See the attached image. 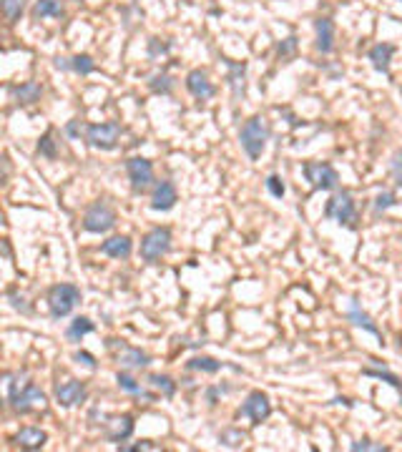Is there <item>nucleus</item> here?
Returning <instances> with one entry per match:
<instances>
[{
  "instance_id": "nucleus-1",
  "label": "nucleus",
  "mask_w": 402,
  "mask_h": 452,
  "mask_svg": "<svg viewBox=\"0 0 402 452\" xmlns=\"http://www.w3.org/2000/svg\"><path fill=\"white\" fill-rule=\"evenodd\" d=\"M267 138H269V126H267L264 118H259V116H252V118L241 126V133H239V141H241V149L247 151V156L252 161H257L262 156L267 146Z\"/></svg>"
},
{
  "instance_id": "nucleus-2",
  "label": "nucleus",
  "mask_w": 402,
  "mask_h": 452,
  "mask_svg": "<svg viewBox=\"0 0 402 452\" xmlns=\"http://www.w3.org/2000/svg\"><path fill=\"white\" fill-rule=\"evenodd\" d=\"M80 302V289L75 284H56L48 292V310H51L53 319H63L75 310V304Z\"/></svg>"
},
{
  "instance_id": "nucleus-3",
  "label": "nucleus",
  "mask_w": 402,
  "mask_h": 452,
  "mask_svg": "<svg viewBox=\"0 0 402 452\" xmlns=\"http://www.w3.org/2000/svg\"><path fill=\"white\" fill-rule=\"evenodd\" d=\"M171 249V231L166 226H156L141 239V257L146 262H156Z\"/></svg>"
},
{
  "instance_id": "nucleus-4",
  "label": "nucleus",
  "mask_w": 402,
  "mask_h": 452,
  "mask_svg": "<svg viewBox=\"0 0 402 452\" xmlns=\"http://www.w3.org/2000/svg\"><path fill=\"white\" fill-rule=\"evenodd\" d=\"M324 214H327V219H332V221L352 226L355 219H357V212H355V201H352L350 191H337V194L327 201Z\"/></svg>"
},
{
  "instance_id": "nucleus-5",
  "label": "nucleus",
  "mask_w": 402,
  "mask_h": 452,
  "mask_svg": "<svg viewBox=\"0 0 402 452\" xmlns=\"http://www.w3.org/2000/svg\"><path fill=\"white\" fill-rule=\"evenodd\" d=\"M114 224H116V214L106 201H96L86 212V216H83V229L91 231V234H104V231L114 229Z\"/></svg>"
},
{
  "instance_id": "nucleus-6",
  "label": "nucleus",
  "mask_w": 402,
  "mask_h": 452,
  "mask_svg": "<svg viewBox=\"0 0 402 452\" xmlns=\"http://www.w3.org/2000/svg\"><path fill=\"white\" fill-rule=\"evenodd\" d=\"M8 402H11V407L16 410V413L28 415V413H38V410H46L48 400L33 382H28L20 392H18V395L8 397Z\"/></svg>"
},
{
  "instance_id": "nucleus-7",
  "label": "nucleus",
  "mask_w": 402,
  "mask_h": 452,
  "mask_svg": "<svg viewBox=\"0 0 402 452\" xmlns=\"http://www.w3.org/2000/svg\"><path fill=\"white\" fill-rule=\"evenodd\" d=\"M305 178L310 181V186L312 189H324V191H329V189H337V181H339V176H337V171H334V166H329V164H305Z\"/></svg>"
},
{
  "instance_id": "nucleus-8",
  "label": "nucleus",
  "mask_w": 402,
  "mask_h": 452,
  "mask_svg": "<svg viewBox=\"0 0 402 452\" xmlns=\"http://www.w3.org/2000/svg\"><path fill=\"white\" fill-rule=\"evenodd\" d=\"M118 136H121L118 123H96V126H88V131H86L88 143H91L93 149H101V151L116 149Z\"/></svg>"
},
{
  "instance_id": "nucleus-9",
  "label": "nucleus",
  "mask_w": 402,
  "mask_h": 452,
  "mask_svg": "<svg viewBox=\"0 0 402 452\" xmlns=\"http://www.w3.org/2000/svg\"><path fill=\"white\" fill-rule=\"evenodd\" d=\"M126 171H128V178H131V189L136 191V194L146 191L151 186V181H154V166H151L149 159H141V156L128 161Z\"/></svg>"
},
{
  "instance_id": "nucleus-10",
  "label": "nucleus",
  "mask_w": 402,
  "mask_h": 452,
  "mask_svg": "<svg viewBox=\"0 0 402 452\" xmlns=\"http://www.w3.org/2000/svg\"><path fill=\"white\" fill-rule=\"evenodd\" d=\"M239 415H244V417H249L254 424L264 422V420L272 415L269 397H267L264 392H252V395L247 397V402H244V407H241V410H239Z\"/></svg>"
},
{
  "instance_id": "nucleus-11",
  "label": "nucleus",
  "mask_w": 402,
  "mask_h": 452,
  "mask_svg": "<svg viewBox=\"0 0 402 452\" xmlns=\"http://www.w3.org/2000/svg\"><path fill=\"white\" fill-rule=\"evenodd\" d=\"M83 397H86V384L78 382V379H68V382L56 387V400H58V405H63V407L80 405Z\"/></svg>"
},
{
  "instance_id": "nucleus-12",
  "label": "nucleus",
  "mask_w": 402,
  "mask_h": 452,
  "mask_svg": "<svg viewBox=\"0 0 402 452\" xmlns=\"http://www.w3.org/2000/svg\"><path fill=\"white\" fill-rule=\"evenodd\" d=\"M176 204V186L171 181H161L154 189V199H151V209L154 212H169Z\"/></svg>"
},
{
  "instance_id": "nucleus-13",
  "label": "nucleus",
  "mask_w": 402,
  "mask_h": 452,
  "mask_svg": "<svg viewBox=\"0 0 402 452\" xmlns=\"http://www.w3.org/2000/svg\"><path fill=\"white\" fill-rule=\"evenodd\" d=\"M186 88H189L191 96L201 98V101H204V98H212L214 93H217V88L209 83L204 71H191V73L186 75Z\"/></svg>"
},
{
  "instance_id": "nucleus-14",
  "label": "nucleus",
  "mask_w": 402,
  "mask_h": 452,
  "mask_svg": "<svg viewBox=\"0 0 402 452\" xmlns=\"http://www.w3.org/2000/svg\"><path fill=\"white\" fill-rule=\"evenodd\" d=\"M131 435H133V420L128 417V415H123V417H111L109 422H106V437H109L111 442H123Z\"/></svg>"
},
{
  "instance_id": "nucleus-15",
  "label": "nucleus",
  "mask_w": 402,
  "mask_h": 452,
  "mask_svg": "<svg viewBox=\"0 0 402 452\" xmlns=\"http://www.w3.org/2000/svg\"><path fill=\"white\" fill-rule=\"evenodd\" d=\"M109 344H116V347H118V360L123 362V365H128V367H149L151 365L149 355H144L141 349L126 347V344H121L118 339H109Z\"/></svg>"
},
{
  "instance_id": "nucleus-16",
  "label": "nucleus",
  "mask_w": 402,
  "mask_h": 452,
  "mask_svg": "<svg viewBox=\"0 0 402 452\" xmlns=\"http://www.w3.org/2000/svg\"><path fill=\"white\" fill-rule=\"evenodd\" d=\"M315 30H317V51L319 53H332L334 48V25L327 18H319L315 20Z\"/></svg>"
},
{
  "instance_id": "nucleus-17",
  "label": "nucleus",
  "mask_w": 402,
  "mask_h": 452,
  "mask_svg": "<svg viewBox=\"0 0 402 452\" xmlns=\"http://www.w3.org/2000/svg\"><path fill=\"white\" fill-rule=\"evenodd\" d=\"M131 239L128 236H111L109 241H104L101 244V252L106 254V257H114V259H128L131 257Z\"/></svg>"
},
{
  "instance_id": "nucleus-18",
  "label": "nucleus",
  "mask_w": 402,
  "mask_h": 452,
  "mask_svg": "<svg viewBox=\"0 0 402 452\" xmlns=\"http://www.w3.org/2000/svg\"><path fill=\"white\" fill-rule=\"evenodd\" d=\"M46 440H48V435L38 427H23L16 435V442L20 447H25V450H40V447L46 445Z\"/></svg>"
},
{
  "instance_id": "nucleus-19",
  "label": "nucleus",
  "mask_w": 402,
  "mask_h": 452,
  "mask_svg": "<svg viewBox=\"0 0 402 452\" xmlns=\"http://www.w3.org/2000/svg\"><path fill=\"white\" fill-rule=\"evenodd\" d=\"M392 53H395V46H392V43H377V46L370 48V61H372V66L377 71L387 73V71H390Z\"/></svg>"
},
{
  "instance_id": "nucleus-20",
  "label": "nucleus",
  "mask_w": 402,
  "mask_h": 452,
  "mask_svg": "<svg viewBox=\"0 0 402 452\" xmlns=\"http://www.w3.org/2000/svg\"><path fill=\"white\" fill-rule=\"evenodd\" d=\"M226 66H229L231 93H234V98H241V96H244V75H247V66H244V63H231V61H226Z\"/></svg>"
},
{
  "instance_id": "nucleus-21",
  "label": "nucleus",
  "mask_w": 402,
  "mask_h": 452,
  "mask_svg": "<svg viewBox=\"0 0 402 452\" xmlns=\"http://www.w3.org/2000/svg\"><path fill=\"white\" fill-rule=\"evenodd\" d=\"M93 329H96V324H93L88 317H75L73 322H71L68 332H66V337L71 339V342H80V339L86 337V334H91Z\"/></svg>"
},
{
  "instance_id": "nucleus-22",
  "label": "nucleus",
  "mask_w": 402,
  "mask_h": 452,
  "mask_svg": "<svg viewBox=\"0 0 402 452\" xmlns=\"http://www.w3.org/2000/svg\"><path fill=\"white\" fill-rule=\"evenodd\" d=\"M116 382H118V387L123 389V392H128V395L144 397V400H154V397H151L149 392H146V389H144V387H141V384L136 382V379H133V377H128L126 372H118V374H116Z\"/></svg>"
},
{
  "instance_id": "nucleus-23",
  "label": "nucleus",
  "mask_w": 402,
  "mask_h": 452,
  "mask_svg": "<svg viewBox=\"0 0 402 452\" xmlns=\"http://www.w3.org/2000/svg\"><path fill=\"white\" fill-rule=\"evenodd\" d=\"M347 319L352 322V324H357V326H362V329H367V332H372V334H379V329L372 324V319H370L365 312L360 310V304L357 302H352V307H350V312H347Z\"/></svg>"
},
{
  "instance_id": "nucleus-24",
  "label": "nucleus",
  "mask_w": 402,
  "mask_h": 452,
  "mask_svg": "<svg viewBox=\"0 0 402 452\" xmlns=\"http://www.w3.org/2000/svg\"><path fill=\"white\" fill-rule=\"evenodd\" d=\"M33 16L35 18H61L63 16V8L58 0H38L33 8Z\"/></svg>"
},
{
  "instance_id": "nucleus-25",
  "label": "nucleus",
  "mask_w": 402,
  "mask_h": 452,
  "mask_svg": "<svg viewBox=\"0 0 402 452\" xmlns=\"http://www.w3.org/2000/svg\"><path fill=\"white\" fill-rule=\"evenodd\" d=\"M13 96L18 98V104H35L40 98V86L38 83H23V86L13 88Z\"/></svg>"
},
{
  "instance_id": "nucleus-26",
  "label": "nucleus",
  "mask_w": 402,
  "mask_h": 452,
  "mask_svg": "<svg viewBox=\"0 0 402 452\" xmlns=\"http://www.w3.org/2000/svg\"><path fill=\"white\" fill-rule=\"evenodd\" d=\"M221 367H224V362H217L212 360V357H194V360L189 362V369H199V372H209V374L219 372Z\"/></svg>"
},
{
  "instance_id": "nucleus-27",
  "label": "nucleus",
  "mask_w": 402,
  "mask_h": 452,
  "mask_svg": "<svg viewBox=\"0 0 402 452\" xmlns=\"http://www.w3.org/2000/svg\"><path fill=\"white\" fill-rule=\"evenodd\" d=\"M149 88H151L154 93H169V91L173 88L171 75H169V73H156V75H151Z\"/></svg>"
},
{
  "instance_id": "nucleus-28",
  "label": "nucleus",
  "mask_w": 402,
  "mask_h": 452,
  "mask_svg": "<svg viewBox=\"0 0 402 452\" xmlns=\"http://www.w3.org/2000/svg\"><path fill=\"white\" fill-rule=\"evenodd\" d=\"M151 384H154L156 389H161L164 397H173V392H176V382H173L171 377H166V374H154Z\"/></svg>"
},
{
  "instance_id": "nucleus-29",
  "label": "nucleus",
  "mask_w": 402,
  "mask_h": 452,
  "mask_svg": "<svg viewBox=\"0 0 402 452\" xmlns=\"http://www.w3.org/2000/svg\"><path fill=\"white\" fill-rule=\"evenodd\" d=\"M71 68H73L75 73H80V75H88V73H93L96 63H93L91 56H75L73 61H71Z\"/></svg>"
},
{
  "instance_id": "nucleus-30",
  "label": "nucleus",
  "mask_w": 402,
  "mask_h": 452,
  "mask_svg": "<svg viewBox=\"0 0 402 452\" xmlns=\"http://www.w3.org/2000/svg\"><path fill=\"white\" fill-rule=\"evenodd\" d=\"M23 3L25 0H3V11H6L8 20H16L23 13Z\"/></svg>"
},
{
  "instance_id": "nucleus-31",
  "label": "nucleus",
  "mask_w": 402,
  "mask_h": 452,
  "mask_svg": "<svg viewBox=\"0 0 402 452\" xmlns=\"http://www.w3.org/2000/svg\"><path fill=\"white\" fill-rule=\"evenodd\" d=\"M38 154H40V156H46V159H56V146H53L51 131H48L46 136L40 138V143H38Z\"/></svg>"
},
{
  "instance_id": "nucleus-32",
  "label": "nucleus",
  "mask_w": 402,
  "mask_h": 452,
  "mask_svg": "<svg viewBox=\"0 0 402 452\" xmlns=\"http://www.w3.org/2000/svg\"><path fill=\"white\" fill-rule=\"evenodd\" d=\"M267 189H269V194L272 196H276V199H281V196H284V183H281V178L276 176V173H272L269 178H267Z\"/></svg>"
},
{
  "instance_id": "nucleus-33",
  "label": "nucleus",
  "mask_w": 402,
  "mask_h": 452,
  "mask_svg": "<svg viewBox=\"0 0 402 452\" xmlns=\"http://www.w3.org/2000/svg\"><path fill=\"white\" fill-rule=\"evenodd\" d=\"M395 194H390V191H382V194L377 196V201H374V212H385V209L395 207Z\"/></svg>"
},
{
  "instance_id": "nucleus-34",
  "label": "nucleus",
  "mask_w": 402,
  "mask_h": 452,
  "mask_svg": "<svg viewBox=\"0 0 402 452\" xmlns=\"http://www.w3.org/2000/svg\"><path fill=\"white\" fill-rule=\"evenodd\" d=\"M294 51H297V38H294V35H289V38L284 40V43H279V48H276V53H279L281 58H289Z\"/></svg>"
},
{
  "instance_id": "nucleus-35",
  "label": "nucleus",
  "mask_w": 402,
  "mask_h": 452,
  "mask_svg": "<svg viewBox=\"0 0 402 452\" xmlns=\"http://www.w3.org/2000/svg\"><path fill=\"white\" fill-rule=\"evenodd\" d=\"M164 53H169V43H161L159 38H151L149 40V56L156 58V56H164Z\"/></svg>"
},
{
  "instance_id": "nucleus-36",
  "label": "nucleus",
  "mask_w": 402,
  "mask_h": 452,
  "mask_svg": "<svg viewBox=\"0 0 402 452\" xmlns=\"http://www.w3.org/2000/svg\"><path fill=\"white\" fill-rule=\"evenodd\" d=\"M392 176H395L397 186H402V151L392 156Z\"/></svg>"
},
{
  "instance_id": "nucleus-37",
  "label": "nucleus",
  "mask_w": 402,
  "mask_h": 452,
  "mask_svg": "<svg viewBox=\"0 0 402 452\" xmlns=\"http://www.w3.org/2000/svg\"><path fill=\"white\" fill-rule=\"evenodd\" d=\"M352 450H372V452H387V447L382 445H372L370 440H360V442H352Z\"/></svg>"
},
{
  "instance_id": "nucleus-38",
  "label": "nucleus",
  "mask_w": 402,
  "mask_h": 452,
  "mask_svg": "<svg viewBox=\"0 0 402 452\" xmlns=\"http://www.w3.org/2000/svg\"><path fill=\"white\" fill-rule=\"evenodd\" d=\"M121 450H123V452H133V450H159V447L151 445V442H141V445H131V447L121 445Z\"/></svg>"
},
{
  "instance_id": "nucleus-39",
  "label": "nucleus",
  "mask_w": 402,
  "mask_h": 452,
  "mask_svg": "<svg viewBox=\"0 0 402 452\" xmlns=\"http://www.w3.org/2000/svg\"><path fill=\"white\" fill-rule=\"evenodd\" d=\"M75 360L83 362V365L91 367V369H96V360H93V357L88 355V352H78V355H75Z\"/></svg>"
},
{
  "instance_id": "nucleus-40",
  "label": "nucleus",
  "mask_w": 402,
  "mask_h": 452,
  "mask_svg": "<svg viewBox=\"0 0 402 452\" xmlns=\"http://www.w3.org/2000/svg\"><path fill=\"white\" fill-rule=\"evenodd\" d=\"M68 133L71 136H78V126H75V121H71L68 123Z\"/></svg>"
}]
</instances>
